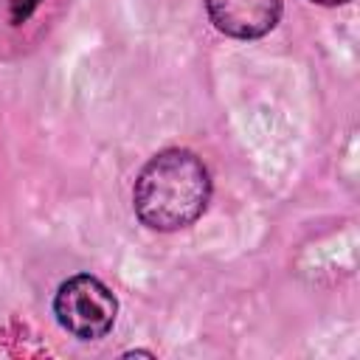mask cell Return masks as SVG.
Wrapping results in <instances>:
<instances>
[{
    "label": "cell",
    "instance_id": "2",
    "mask_svg": "<svg viewBox=\"0 0 360 360\" xmlns=\"http://www.w3.org/2000/svg\"><path fill=\"white\" fill-rule=\"evenodd\" d=\"M118 301L112 290L90 273L70 276L53 295V315L65 332L79 340H98L115 323Z\"/></svg>",
    "mask_w": 360,
    "mask_h": 360
},
{
    "label": "cell",
    "instance_id": "4",
    "mask_svg": "<svg viewBox=\"0 0 360 360\" xmlns=\"http://www.w3.org/2000/svg\"><path fill=\"white\" fill-rule=\"evenodd\" d=\"M42 0H11V22H25L34 11H37V6H39Z\"/></svg>",
    "mask_w": 360,
    "mask_h": 360
},
{
    "label": "cell",
    "instance_id": "5",
    "mask_svg": "<svg viewBox=\"0 0 360 360\" xmlns=\"http://www.w3.org/2000/svg\"><path fill=\"white\" fill-rule=\"evenodd\" d=\"M318 6H340V3H349V0H312Z\"/></svg>",
    "mask_w": 360,
    "mask_h": 360
},
{
    "label": "cell",
    "instance_id": "1",
    "mask_svg": "<svg viewBox=\"0 0 360 360\" xmlns=\"http://www.w3.org/2000/svg\"><path fill=\"white\" fill-rule=\"evenodd\" d=\"M211 200V174L205 163L180 146L163 149L141 169L132 205L138 219L152 231H180L202 217Z\"/></svg>",
    "mask_w": 360,
    "mask_h": 360
},
{
    "label": "cell",
    "instance_id": "3",
    "mask_svg": "<svg viewBox=\"0 0 360 360\" xmlns=\"http://www.w3.org/2000/svg\"><path fill=\"white\" fill-rule=\"evenodd\" d=\"M208 20L233 39H256L276 28L281 0H205Z\"/></svg>",
    "mask_w": 360,
    "mask_h": 360
}]
</instances>
